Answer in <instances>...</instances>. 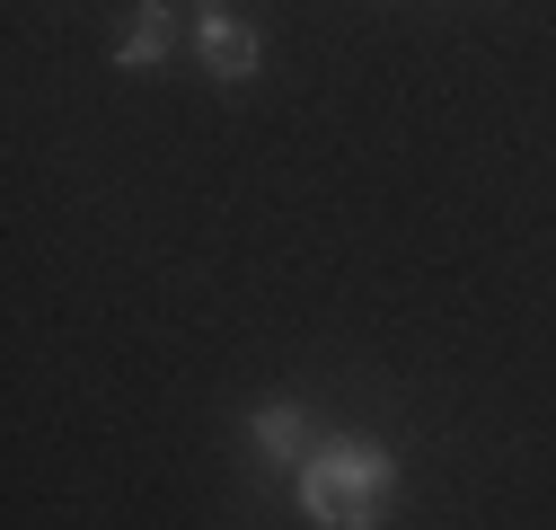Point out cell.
Wrapping results in <instances>:
<instances>
[{
	"label": "cell",
	"mask_w": 556,
	"mask_h": 530,
	"mask_svg": "<svg viewBox=\"0 0 556 530\" xmlns=\"http://www.w3.org/2000/svg\"><path fill=\"white\" fill-rule=\"evenodd\" d=\"M292 495H301L309 530H389V513H397V451L371 442V433H336V442H318L292 469Z\"/></svg>",
	"instance_id": "6da1fadb"
},
{
	"label": "cell",
	"mask_w": 556,
	"mask_h": 530,
	"mask_svg": "<svg viewBox=\"0 0 556 530\" xmlns=\"http://www.w3.org/2000/svg\"><path fill=\"white\" fill-rule=\"evenodd\" d=\"M194 62H203L222 89H248V80L265 72V36H256L248 18H230V10H203V18H194Z\"/></svg>",
	"instance_id": "7a4b0ae2"
},
{
	"label": "cell",
	"mask_w": 556,
	"mask_h": 530,
	"mask_svg": "<svg viewBox=\"0 0 556 530\" xmlns=\"http://www.w3.org/2000/svg\"><path fill=\"white\" fill-rule=\"evenodd\" d=\"M248 451L274 459V469H301V459L318 451L309 407H301V398H256V407H248Z\"/></svg>",
	"instance_id": "3957f363"
},
{
	"label": "cell",
	"mask_w": 556,
	"mask_h": 530,
	"mask_svg": "<svg viewBox=\"0 0 556 530\" xmlns=\"http://www.w3.org/2000/svg\"><path fill=\"white\" fill-rule=\"evenodd\" d=\"M186 45V18H177V0H142L124 27H115V62L124 72H160V62Z\"/></svg>",
	"instance_id": "277c9868"
},
{
	"label": "cell",
	"mask_w": 556,
	"mask_h": 530,
	"mask_svg": "<svg viewBox=\"0 0 556 530\" xmlns=\"http://www.w3.org/2000/svg\"><path fill=\"white\" fill-rule=\"evenodd\" d=\"M177 10H186V0H177ZM203 10H222V0H194V18H203Z\"/></svg>",
	"instance_id": "5b68a950"
}]
</instances>
